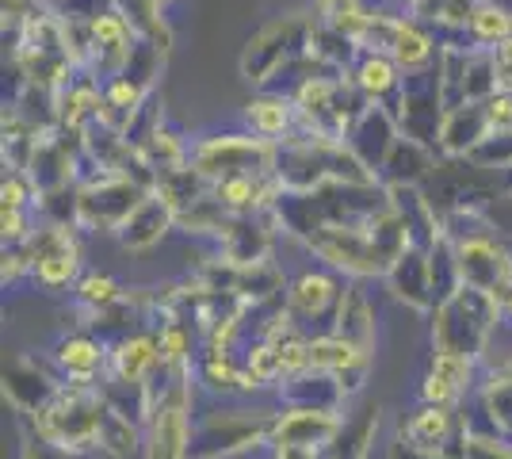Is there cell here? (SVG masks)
Wrapping results in <instances>:
<instances>
[{
    "label": "cell",
    "instance_id": "obj_1",
    "mask_svg": "<svg viewBox=\"0 0 512 459\" xmlns=\"http://www.w3.org/2000/svg\"><path fill=\"white\" fill-rule=\"evenodd\" d=\"M501 299L482 287L459 284L451 295H444L432 310V349L436 352H463L482 360L490 349V337L501 322Z\"/></svg>",
    "mask_w": 512,
    "mask_h": 459
},
{
    "label": "cell",
    "instance_id": "obj_2",
    "mask_svg": "<svg viewBox=\"0 0 512 459\" xmlns=\"http://www.w3.org/2000/svg\"><path fill=\"white\" fill-rule=\"evenodd\" d=\"M279 180L287 192H314L321 184L348 180V184H375L379 176L367 173L360 157L344 146L341 138H314V134H291L279 146Z\"/></svg>",
    "mask_w": 512,
    "mask_h": 459
},
{
    "label": "cell",
    "instance_id": "obj_3",
    "mask_svg": "<svg viewBox=\"0 0 512 459\" xmlns=\"http://www.w3.org/2000/svg\"><path fill=\"white\" fill-rule=\"evenodd\" d=\"M107 402L92 387H58L43 406L31 414L35 437L43 444H54L62 452H88L100 448V429H104Z\"/></svg>",
    "mask_w": 512,
    "mask_h": 459
},
{
    "label": "cell",
    "instance_id": "obj_4",
    "mask_svg": "<svg viewBox=\"0 0 512 459\" xmlns=\"http://www.w3.org/2000/svg\"><path fill=\"white\" fill-rule=\"evenodd\" d=\"M310 31H314V16L306 12H287L268 20L241 50V77L256 88H268L291 58L310 50Z\"/></svg>",
    "mask_w": 512,
    "mask_h": 459
},
{
    "label": "cell",
    "instance_id": "obj_5",
    "mask_svg": "<svg viewBox=\"0 0 512 459\" xmlns=\"http://www.w3.org/2000/svg\"><path fill=\"white\" fill-rule=\"evenodd\" d=\"M188 165L203 180H222L234 173H276L279 169V142H268L260 134H207L195 138Z\"/></svg>",
    "mask_w": 512,
    "mask_h": 459
},
{
    "label": "cell",
    "instance_id": "obj_6",
    "mask_svg": "<svg viewBox=\"0 0 512 459\" xmlns=\"http://www.w3.org/2000/svg\"><path fill=\"white\" fill-rule=\"evenodd\" d=\"M172 383L161 387L157 406L150 414V433H146V459H188L192 456V364L176 368Z\"/></svg>",
    "mask_w": 512,
    "mask_h": 459
},
{
    "label": "cell",
    "instance_id": "obj_7",
    "mask_svg": "<svg viewBox=\"0 0 512 459\" xmlns=\"http://www.w3.org/2000/svg\"><path fill=\"white\" fill-rule=\"evenodd\" d=\"M276 417L268 410H218L199 421L192 440V459H226L253 452L260 444H272Z\"/></svg>",
    "mask_w": 512,
    "mask_h": 459
},
{
    "label": "cell",
    "instance_id": "obj_8",
    "mask_svg": "<svg viewBox=\"0 0 512 459\" xmlns=\"http://www.w3.org/2000/svg\"><path fill=\"white\" fill-rule=\"evenodd\" d=\"M153 184L130 180V173H100L77 188V222L88 230L119 234V226L130 219V211L146 199Z\"/></svg>",
    "mask_w": 512,
    "mask_h": 459
},
{
    "label": "cell",
    "instance_id": "obj_9",
    "mask_svg": "<svg viewBox=\"0 0 512 459\" xmlns=\"http://www.w3.org/2000/svg\"><path fill=\"white\" fill-rule=\"evenodd\" d=\"M444 85H440V62L421 73H406V85L402 96L394 104V119H398V131L421 142L428 150L440 153V127H444Z\"/></svg>",
    "mask_w": 512,
    "mask_h": 459
},
{
    "label": "cell",
    "instance_id": "obj_10",
    "mask_svg": "<svg viewBox=\"0 0 512 459\" xmlns=\"http://www.w3.org/2000/svg\"><path fill=\"white\" fill-rule=\"evenodd\" d=\"M451 249H455L459 284L482 287L497 299H505L512 291V253L497 238L470 230L463 238H451Z\"/></svg>",
    "mask_w": 512,
    "mask_h": 459
},
{
    "label": "cell",
    "instance_id": "obj_11",
    "mask_svg": "<svg viewBox=\"0 0 512 459\" xmlns=\"http://www.w3.org/2000/svg\"><path fill=\"white\" fill-rule=\"evenodd\" d=\"M88 43H92V58H88V73H96L100 81L123 73L134 54V43H138V31L134 23L115 8L107 4L104 12H96L88 20Z\"/></svg>",
    "mask_w": 512,
    "mask_h": 459
},
{
    "label": "cell",
    "instance_id": "obj_12",
    "mask_svg": "<svg viewBox=\"0 0 512 459\" xmlns=\"http://www.w3.org/2000/svg\"><path fill=\"white\" fill-rule=\"evenodd\" d=\"M398 138H402V131H398L394 111L386 108V104H367L360 111V119L344 134V146L360 157V165L367 173L379 176V169L386 165V157H390Z\"/></svg>",
    "mask_w": 512,
    "mask_h": 459
},
{
    "label": "cell",
    "instance_id": "obj_13",
    "mask_svg": "<svg viewBox=\"0 0 512 459\" xmlns=\"http://www.w3.org/2000/svg\"><path fill=\"white\" fill-rule=\"evenodd\" d=\"M344 433V417L337 406H291L276 417L272 444H291V448H329Z\"/></svg>",
    "mask_w": 512,
    "mask_h": 459
},
{
    "label": "cell",
    "instance_id": "obj_14",
    "mask_svg": "<svg viewBox=\"0 0 512 459\" xmlns=\"http://www.w3.org/2000/svg\"><path fill=\"white\" fill-rule=\"evenodd\" d=\"M245 127L268 142H287L299 131V108L291 92H276V88H260L253 100L245 104Z\"/></svg>",
    "mask_w": 512,
    "mask_h": 459
},
{
    "label": "cell",
    "instance_id": "obj_15",
    "mask_svg": "<svg viewBox=\"0 0 512 459\" xmlns=\"http://www.w3.org/2000/svg\"><path fill=\"white\" fill-rule=\"evenodd\" d=\"M172 222H176V207H172V199L153 184L146 199L130 211V219L119 226V241L134 249V253H142V249H153L157 241L165 238V230H169Z\"/></svg>",
    "mask_w": 512,
    "mask_h": 459
},
{
    "label": "cell",
    "instance_id": "obj_16",
    "mask_svg": "<svg viewBox=\"0 0 512 459\" xmlns=\"http://www.w3.org/2000/svg\"><path fill=\"white\" fill-rule=\"evenodd\" d=\"M398 66L406 73H421V69H432L444 54V43L436 39V31L421 23L417 16L402 12L398 23H394V39H390V50H386Z\"/></svg>",
    "mask_w": 512,
    "mask_h": 459
},
{
    "label": "cell",
    "instance_id": "obj_17",
    "mask_svg": "<svg viewBox=\"0 0 512 459\" xmlns=\"http://www.w3.org/2000/svg\"><path fill=\"white\" fill-rule=\"evenodd\" d=\"M348 73H352V81L360 85V92L371 104H386L394 111L398 96H402V85H406V69L398 66L386 50H360L356 66Z\"/></svg>",
    "mask_w": 512,
    "mask_h": 459
},
{
    "label": "cell",
    "instance_id": "obj_18",
    "mask_svg": "<svg viewBox=\"0 0 512 459\" xmlns=\"http://www.w3.org/2000/svg\"><path fill=\"white\" fill-rule=\"evenodd\" d=\"M390 291L413 310H436V291H432V268H428V249L409 245L386 272Z\"/></svg>",
    "mask_w": 512,
    "mask_h": 459
},
{
    "label": "cell",
    "instance_id": "obj_19",
    "mask_svg": "<svg viewBox=\"0 0 512 459\" xmlns=\"http://www.w3.org/2000/svg\"><path fill=\"white\" fill-rule=\"evenodd\" d=\"M490 131L493 127H490V115H486V100H463V104L444 111L440 153L444 157H467Z\"/></svg>",
    "mask_w": 512,
    "mask_h": 459
},
{
    "label": "cell",
    "instance_id": "obj_20",
    "mask_svg": "<svg viewBox=\"0 0 512 459\" xmlns=\"http://www.w3.org/2000/svg\"><path fill=\"white\" fill-rule=\"evenodd\" d=\"M432 169H436V150L402 134L386 157V165L379 169V184L383 188H417L425 176H432Z\"/></svg>",
    "mask_w": 512,
    "mask_h": 459
},
{
    "label": "cell",
    "instance_id": "obj_21",
    "mask_svg": "<svg viewBox=\"0 0 512 459\" xmlns=\"http://www.w3.org/2000/svg\"><path fill=\"white\" fill-rule=\"evenodd\" d=\"M341 284L329 272H302L287 287V310L295 318H325L329 306L341 303Z\"/></svg>",
    "mask_w": 512,
    "mask_h": 459
},
{
    "label": "cell",
    "instance_id": "obj_22",
    "mask_svg": "<svg viewBox=\"0 0 512 459\" xmlns=\"http://www.w3.org/2000/svg\"><path fill=\"white\" fill-rule=\"evenodd\" d=\"M111 368H115V375H119L127 387H142V383L161 368V360H157V337H153V333L123 337V341L115 345V352H111Z\"/></svg>",
    "mask_w": 512,
    "mask_h": 459
},
{
    "label": "cell",
    "instance_id": "obj_23",
    "mask_svg": "<svg viewBox=\"0 0 512 459\" xmlns=\"http://www.w3.org/2000/svg\"><path fill=\"white\" fill-rule=\"evenodd\" d=\"M455 406H421L417 414L402 425V440L425 452H448V440L455 437Z\"/></svg>",
    "mask_w": 512,
    "mask_h": 459
},
{
    "label": "cell",
    "instance_id": "obj_24",
    "mask_svg": "<svg viewBox=\"0 0 512 459\" xmlns=\"http://www.w3.org/2000/svg\"><path fill=\"white\" fill-rule=\"evenodd\" d=\"M54 360H58V368L65 372L69 383H77V387H92V379L96 372L104 368L107 352L100 341H92L88 333H77V337H65L58 352H54Z\"/></svg>",
    "mask_w": 512,
    "mask_h": 459
},
{
    "label": "cell",
    "instance_id": "obj_25",
    "mask_svg": "<svg viewBox=\"0 0 512 459\" xmlns=\"http://www.w3.org/2000/svg\"><path fill=\"white\" fill-rule=\"evenodd\" d=\"M333 333H341L348 341H356L360 349L371 352V341H375V310L367 303L360 287H344L341 303H337V326Z\"/></svg>",
    "mask_w": 512,
    "mask_h": 459
},
{
    "label": "cell",
    "instance_id": "obj_26",
    "mask_svg": "<svg viewBox=\"0 0 512 459\" xmlns=\"http://www.w3.org/2000/svg\"><path fill=\"white\" fill-rule=\"evenodd\" d=\"M203 383L211 387V391H218V394H253V391H260L264 383L256 379L249 368H237L234 360L226 356V352H207V360H203Z\"/></svg>",
    "mask_w": 512,
    "mask_h": 459
},
{
    "label": "cell",
    "instance_id": "obj_27",
    "mask_svg": "<svg viewBox=\"0 0 512 459\" xmlns=\"http://www.w3.org/2000/svg\"><path fill=\"white\" fill-rule=\"evenodd\" d=\"M463 35H467V46L493 50V46H501L505 39H512V12L509 8H501V4L482 0V4H478V12L470 16Z\"/></svg>",
    "mask_w": 512,
    "mask_h": 459
},
{
    "label": "cell",
    "instance_id": "obj_28",
    "mask_svg": "<svg viewBox=\"0 0 512 459\" xmlns=\"http://www.w3.org/2000/svg\"><path fill=\"white\" fill-rule=\"evenodd\" d=\"M134 448H138V429L130 425L127 414H119L115 406H107L104 429H100V452H111V456H130Z\"/></svg>",
    "mask_w": 512,
    "mask_h": 459
},
{
    "label": "cell",
    "instance_id": "obj_29",
    "mask_svg": "<svg viewBox=\"0 0 512 459\" xmlns=\"http://www.w3.org/2000/svg\"><path fill=\"white\" fill-rule=\"evenodd\" d=\"M474 169H512V131H490L467 153Z\"/></svg>",
    "mask_w": 512,
    "mask_h": 459
},
{
    "label": "cell",
    "instance_id": "obj_30",
    "mask_svg": "<svg viewBox=\"0 0 512 459\" xmlns=\"http://www.w3.org/2000/svg\"><path fill=\"white\" fill-rule=\"evenodd\" d=\"M428 372L444 375L448 383H455L459 391L467 394L474 387V372H478V360L474 356H463V352H432V364Z\"/></svg>",
    "mask_w": 512,
    "mask_h": 459
},
{
    "label": "cell",
    "instance_id": "obj_31",
    "mask_svg": "<svg viewBox=\"0 0 512 459\" xmlns=\"http://www.w3.org/2000/svg\"><path fill=\"white\" fill-rule=\"evenodd\" d=\"M459 459H512V437L505 433H463Z\"/></svg>",
    "mask_w": 512,
    "mask_h": 459
},
{
    "label": "cell",
    "instance_id": "obj_32",
    "mask_svg": "<svg viewBox=\"0 0 512 459\" xmlns=\"http://www.w3.org/2000/svg\"><path fill=\"white\" fill-rule=\"evenodd\" d=\"M188 333L180 322H169V326L157 333V360H161V372H176L188 364Z\"/></svg>",
    "mask_w": 512,
    "mask_h": 459
},
{
    "label": "cell",
    "instance_id": "obj_33",
    "mask_svg": "<svg viewBox=\"0 0 512 459\" xmlns=\"http://www.w3.org/2000/svg\"><path fill=\"white\" fill-rule=\"evenodd\" d=\"M486 410L497 433L512 437V375H493V383L486 387Z\"/></svg>",
    "mask_w": 512,
    "mask_h": 459
},
{
    "label": "cell",
    "instance_id": "obj_34",
    "mask_svg": "<svg viewBox=\"0 0 512 459\" xmlns=\"http://www.w3.org/2000/svg\"><path fill=\"white\" fill-rule=\"evenodd\" d=\"M245 368L268 387V383H276V379H283V360H279V345H272V341H256L253 349H249V356H245Z\"/></svg>",
    "mask_w": 512,
    "mask_h": 459
},
{
    "label": "cell",
    "instance_id": "obj_35",
    "mask_svg": "<svg viewBox=\"0 0 512 459\" xmlns=\"http://www.w3.org/2000/svg\"><path fill=\"white\" fill-rule=\"evenodd\" d=\"M77 299L92 310H107L111 303H119V284L111 276H100V272H88L77 280Z\"/></svg>",
    "mask_w": 512,
    "mask_h": 459
},
{
    "label": "cell",
    "instance_id": "obj_36",
    "mask_svg": "<svg viewBox=\"0 0 512 459\" xmlns=\"http://www.w3.org/2000/svg\"><path fill=\"white\" fill-rule=\"evenodd\" d=\"M279 360H283V379H295V375H306L310 372V337H287L283 345H279Z\"/></svg>",
    "mask_w": 512,
    "mask_h": 459
},
{
    "label": "cell",
    "instance_id": "obj_37",
    "mask_svg": "<svg viewBox=\"0 0 512 459\" xmlns=\"http://www.w3.org/2000/svg\"><path fill=\"white\" fill-rule=\"evenodd\" d=\"M35 196V180L31 173H4V184H0V207H27Z\"/></svg>",
    "mask_w": 512,
    "mask_h": 459
},
{
    "label": "cell",
    "instance_id": "obj_38",
    "mask_svg": "<svg viewBox=\"0 0 512 459\" xmlns=\"http://www.w3.org/2000/svg\"><path fill=\"white\" fill-rule=\"evenodd\" d=\"M0 234H4V245H23L31 238V215L27 207H0Z\"/></svg>",
    "mask_w": 512,
    "mask_h": 459
},
{
    "label": "cell",
    "instance_id": "obj_39",
    "mask_svg": "<svg viewBox=\"0 0 512 459\" xmlns=\"http://www.w3.org/2000/svg\"><path fill=\"white\" fill-rule=\"evenodd\" d=\"M459 398H463V391L455 383H448L444 375L428 372L421 379V402H428V406H455Z\"/></svg>",
    "mask_w": 512,
    "mask_h": 459
},
{
    "label": "cell",
    "instance_id": "obj_40",
    "mask_svg": "<svg viewBox=\"0 0 512 459\" xmlns=\"http://www.w3.org/2000/svg\"><path fill=\"white\" fill-rule=\"evenodd\" d=\"M486 115L493 131H512V92H493L486 100Z\"/></svg>",
    "mask_w": 512,
    "mask_h": 459
},
{
    "label": "cell",
    "instance_id": "obj_41",
    "mask_svg": "<svg viewBox=\"0 0 512 459\" xmlns=\"http://www.w3.org/2000/svg\"><path fill=\"white\" fill-rule=\"evenodd\" d=\"M493 69H497V92H512V39L493 46Z\"/></svg>",
    "mask_w": 512,
    "mask_h": 459
},
{
    "label": "cell",
    "instance_id": "obj_42",
    "mask_svg": "<svg viewBox=\"0 0 512 459\" xmlns=\"http://www.w3.org/2000/svg\"><path fill=\"white\" fill-rule=\"evenodd\" d=\"M390 459H459V456H451V452H425V448H413V444H406V440L398 437L390 444Z\"/></svg>",
    "mask_w": 512,
    "mask_h": 459
},
{
    "label": "cell",
    "instance_id": "obj_43",
    "mask_svg": "<svg viewBox=\"0 0 512 459\" xmlns=\"http://www.w3.org/2000/svg\"><path fill=\"white\" fill-rule=\"evenodd\" d=\"M367 4L379 12H409L413 8V0H367Z\"/></svg>",
    "mask_w": 512,
    "mask_h": 459
},
{
    "label": "cell",
    "instance_id": "obj_44",
    "mask_svg": "<svg viewBox=\"0 0 512 459\" xmlns=\"http://www.w3.org/2000/svg\"><path fill=\"white\" fill-rule=\"evenodd\" d=\"M501 314H505V322H512V291L501 299Z\"/></svg>",
    "mask_w": 512,
    "mask_h": 459
},
{
    "label": "cell",
    "instance_id": "obj_45",
    "mask_svg": "<svg viewBox=\"0 0 512 459\" xmlns=\"http://www.w3.org/2000/svg\"><path fill=\"white\" fill-rule=\"evenodd\" d=\"M43 4H46V8H54V12H65L73 0H43Z\"/></svg>",
    "mask_w": 512,
    "mask_h": 459
},
{
    "label": "cell",
    "instance_id": "obj_46",
    "mask_svg": "<svg viewBox=\"0 0 512 459\" xmlns=\"http://www.w3.org/2000/svg\"><path fill=\"white\" fill-rule=\"evenodd\" d=\"M153 4H157V8H169L172 0H153Z\"/></svg>",
    "mask_w": 512,
    "mask_h": 459
}]
</instances>
